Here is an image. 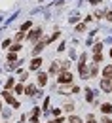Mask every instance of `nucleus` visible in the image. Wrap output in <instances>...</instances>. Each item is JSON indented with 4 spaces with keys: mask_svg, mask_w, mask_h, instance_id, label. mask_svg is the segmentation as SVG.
Listing matches in <instances>:
<instances>
[{
    "mask_svg": "<svg viewBox=\"0 0 112 123\" xmlns=\"http://www.w3.org/2000/svg\"><path fill=\"white\" fill-rule=\"evenodd\" d=\"M34 93H36V89H34V85H29V87H27V95H34Z\"/></svg>",
    "mask_w": 112,
    "mask_h": 123,
    "instance_id": "9b49d317",
    "label": "nucleus"
},
{
    "mask_svg": "<svg viewBox=\"0 0 112 123\" xmlns=\"http://www.w3.org/2000/svg\"><path fill=\"white\" fill-rule=\"evenodd\" d=\"M101 123H112V121L108 119V117H103V121H101Z\"/></svg>",
    "mask_w": 112,
    "mask_h": 123,
    "instance_id": "aec40b11",
    "label": "nucleus"
},
{
    "mask_svg": "<svg viewBox=\"0 0 112 123\" xmlns=\"http://www.w3.org/2000/svg\"><path fill=\"white\" fill-rule=\"evenodd\" d=\"M101 110H103V114H110V112H112V106H110V104H103Z\"/></svg>",
    "mask_w": 112,
    "mask_h": 123,
    "instance_id": "1a4fd4ad",
    "label": "nucleus"
},
{
    "mask_svg": "<svg viewBox=\"0 0 112 123\" xmlns=\"http://www.w3.org/2000/svg\"><path fill=\"white\" fill-rule=\"evenodd\" d=\"M110 55H112V49H110Z\"/></svg>",
    "mask_w": 112,
    "mask_h": 123,
    "instance_id": "4be33fe9",
    "label": "nucleus"
},
{
    "mask_svg": "<svg viewBox=\"0 0 112 123\" xmlns=\"http://www.w3.org/2000/svg\"><path fill=\"white\" fill-rule=\"evenodd\" d=\"M51 123H57V121H51Z\"/></svg>",
    "mask_w": 112,
    "mask_h": 123,
    "instance_id": "5701e85b",
    "label": "nucleus"
},
{
    "mask_svg": "<svg viewBox=\"0 0 112 123\" xmlns=\"http://www.w3.org/2000/svg\"><path fill=\"white\" fill-rule=\"evenodd\" d=\"M4 98H6V100H8V102H12V104H13V106H19V104H17V102H15V100H13V97H12V95H10V91H6V93H4Z\"/></svg>",
    "mask_w": 112,
    "mask_h": 123,
    "instance_id": "39448f33",
    "label": "nucleus"
},
{
    "mask_svg": "<svg viewBox=\"0 0 112 123\" xmlns=\"http://www.w3.org/2000/svg\"><path fill=\"white\" fill-rule=\"evenodd\" d=\"M106 17H108V21H112V12H108V13H106Z\"/></svg>",
    "mask_w": 112,
    "mask_h": 123,
    "instance_id": "412c9836",
    "label": "nucleus"
},
{
    "mask_svg": "<svg viewBox=\"0 0 112 123\" xmlns=\"http://www.w3.org/2000/svg\"><path fill=\"white\" fill-rule=\"evenodd\" d=\"M6 87H8V89H12V87H13V80H12V78L6 81Z\"/></svg>",
    "mask_w": 112,
    "mask_h": 123,
    "instance_id": "2eb2a0df",
    "label": "nucleus"
},
{
    "mask_svg": "<svg viewBox=\"0 0 112 123\" xmlns=\"http://www.w3.org/2000/svg\"><path fill=\"white\" fill-rule=\"evenodd\" d=\"M40 34H42V31H32L31 34H29V40H31V42L38 40V36H40Z\"/></svg>",
    "mask_w": 112,
    "mask_h": 123,
    "instance_id": "423d86ee",
    "label": "nucleus"
},
{
    "mask_svg": "<svg viewBox=\"0 0 112 123\" xmlns=\"http://www.w3.org/2000/svg\"><path fill=\"white\" fill-rule=\"evenodd\" d=\"M46 74H38V83H40V85H46Z\"/></svg>",
    "mask_w": 112,
    "mask_h": 123,
    "instance_id": "9d476101",
    "label": "nucleus"
},
{
    "mask_svg": "<svg viewBox=\"0 0 112 123\" xmlns=\"http://www.w3.org/2000/svg\"><path fill=\"white\" fill-rule=\"evenodd\" d=\"M23 91H25V87H23V85H17V87H15V93H23Z\"/></svg>",
    "mask_w": 112,
    "mask_h": 123,
    "instance_id": "dca6fc26",
    "label": "nucleus"
},
{
    "mask_svg": "<svg viewBox=\"0 0 112 123\" xmlns=\"http://www.w3.org/2000/svg\"><path fill=\"white\" fill-rule=\"evenodd\" d=\"M84 29H86V25H78V27H76V31H78V32H82Z\"/></svg>",
    "mask_w": 112,
    "mask_h": 123,
    "instance_id": "a211bd4d",
    "label": "nucleus"
},
{
    "mask_svg": "<svg viewBox=\"0 0 112 123\" xmlns=\"http://www.w3.org/2000/svg\"><path fill=\"white\" fill-rule=\"evenodd\" d=\"M78 70H80V76H82V78H86V74H87V66H86V55H82V57H80Z\"/></svg>",
    "mask_w": 112,
    "mask_h": 123,
    "instance_id": "f257e3e1",
    "label": "nucleus"
},
{
    "mask_svg": "<svg viewBox=\"0 0 112 123\" xmlns=\"http://www.w3.org/2000/svg\"><path fill=\"white\" fill-rule=\"evenodd\" d=\"M103 76L106 78V80H112V64L105 66V70H103Z\"/></svg>",
    "mask_w": 112,
    "mask_h": 123,
    "instance_id": "20e7f679",
    "label": "nucleus"
},
{
    "mask_svg": "<svg viewBox=\"0 0 112 123\" xmlns=\"http://www.w3.org/2000/svg\"><path fill=\"white\" fill-rule=\"evenodd\" d=\"M40 64H42V59H34V61L31 62V68H32V70H38Z\"/></svg>",
    "mask_w": 112,
    "mask_h": 123,
    "instance_id": "0eeeda50",
    "label": "nucleus"
},
{
    "mask_svg": "<svg viewBox=\"0 0 112 123\" xmlns=\"http://www.w3.org/2000/svg\"><path fill=\"white\" fill-rule=\"evenodd\" d=\"M44 46H46V42H40V44H36V47H34V55H36V53H40V51L44 49Z\"/></svg>",
    "mask_w": 112,
    "mask_h": 123,
    "instance_id": "6e6552de",
    "label": "nucleus"
},
{
    "mask_svg": "<svg viewBox=\"0 0 112 123\" xmlns=\"http://www.w3.org/2000/svg\"><path fill=\"white\" fill-rule=\"evenodd\" d=\"M101 89H103V91H106V93H110L112 91L110 80H106V78H105V80H101Z\"/></svg>",
    "mask_w": 112,
    "mask_h": 123,
    "instance_id": "7ed1b4c3",
    "label": "nucleus"
},
{
    "mask_svg": "<svg viewBox=\"0 0 112 123\" xmlns=\"http://www.w3.org/2000/svg\"><path fill=\"white\" fill-rule=\"evenodd\" d=\"M93 59H95V62H101V61H103V53H95Z\"/></svg>",
    "mask_w": 112,
    "mask_h": 123,
    "instance_id": "ddd939ff",
    "label": "nucleus"
},
{
    "mask_svg": "<svg viewBox=\"0 0 112 123\" xmlns=\"http://www.w3.org/2000/svg\"><path fill=\"white\" fill-rule=\"evenodd\" d=\"M19 49H21V46H19V44H15V46L12 47V51H19Z\"/></svg>",
    "mask_w": 112,
    "mask_h": 123,
    "instance_id": "6ab92c4d",
    "label": "nucleus"
},
{
    "mask_svg": "<svg viewBox=\"0 0 112 123\" xmlns=\"http://www.w3.org/2000/svg\"><path fill=\"white\" fill-rule=\"evenodd\" d=\"M59 81H61V83H70V81H72V74H70L68 70H63L61 76H59Z\"/></svg>",
    "mask_w": 112,
    "mask_h": 123,
    "instance_id": "f03ea898",
    "label": "nucleus"
},
{
    "mask_svg": "<svg viewBox=\"0 0 112 123\" xmlns=\"http://www.w3.org/2000/svg\"><path fill=\"white\" fill-rule=\"evenodd\" d=\"M86 98H87V100H93V93H91V89H86Z\"/></svg>",
    "mask_w": 112,
    "mask_h": 123,
    "instance_id": "f8f14e48",
    "label": "nucleus"
},
{
    "mask_svg": "<svg viewBox=\"0 0 112 123\" xmlns=\"http://www.w3.org/2000/svg\"><path fill=\"white\" fill-rule=\"evenodd\" d=\"M70 123H82L80 117H70Z\"/></svg>",
    "mask_w": 112,
    "mask_h": 123,
    "instance_id": "f3484780",
    "label": "nucleus"
},
{
    "mask_svg": "<svg viewBox=\"0 0 112 123\" xmlns=\"http://www.w3.org/2000/svg\"><path fill=\"white\" fill-rule=\"evenodd\" d=\"M57 70H59V66H57V62H53V64H51V68H49V72H53V74H55Z\"/></svg>",
    "mask_w": 112,
    "mask_h": 123,
    "instance_id": "4468645a",
    "label": "nucleus"
}]
</instances>
